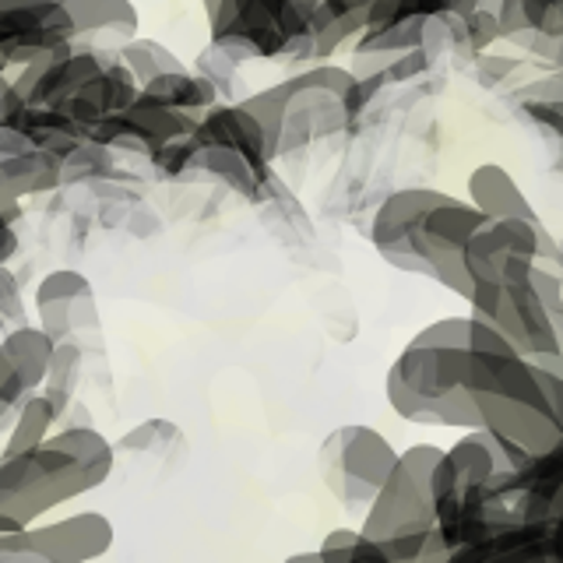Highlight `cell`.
<instances>
[{
	"label": "cell",
	"mask_w": 563,
	"mask_h": 563,
	"mask_svg": "<svg viewBox=\"0 0 563 563\" xmlns=\"http://www.w3.org/2000/svg\"><path fill=\"white\" fill-rule=\"evenodd\" d=\"M155 169L163 176H180L184 169H198V148H194V141L184 137V141H169V145L155 148L152 155Z\"/></svg>",
	"instance_id": "cell-27"
},
{
	"label": "cell",
	"mask_w": 563,
	"mask_h": 563,
	"mask_svg": "<svg viewBox=\"0 0 563 563\" xmlns=\"http://www.w3.org/2000/svg\"><path fill=\"white\" fill-rule=\"evenodd\" d=\"M518 67H521V60H504L497 53H483L479 64H475V75H479L486 85H500L510 70H518Z\"/></svg>",
	"instance_id": "cell-36"
},
{
	"label": "cell",
	"mask_w": 563,
	"mask_h": 563,
	"mask_svg": "<svg viewBox=\"0 0 563 563\" xmlns=\"http://www.w3.org/2000/svg\"><path fill=\"white\" fill-rule=\"evenodd\" d=\"M29 550L46 563H88L113 550V521L99 510L29 528Z\"/></svg>",
	"instance_id": "cell-7"
},
{
	"label": "cell",
	"mask_w": 563,
	"mask_h": 563,
	"mask_svg": "<svg viewBox=\"0 0 563 563\" xmlns=\"http://www.w3.org/2000/svg\"><path fill=\"white\" fill-rule=\"evenodd\" d=\"M173 437H176L173 422H166V419H148V422H141V427H134L131 433H123L120 448L123 451H155V448H166Z\"/></svg>",
	"instance_id": "cell-28"
},
{
	"label": "cell",
	"mask_w": 563,
	"mask_h": 563,
	"mask_svg": "<svg viewBox=\"0 0 563 563\" xmlns=\"http://www.w3.org/2000/svg\"><path fill=\"white\" fill-rule=\"evenodd\" d=\"M96 328H99L96 296L88 292V296L70 299V331H75V342H78V334H85V331H96Z\"/></svg>",
	"instance_id": "cell-33"
},
{
	"label": "cell",
	"mask_w": 563,
	"mask_h": 563,
	"mask_svg": "<svg viewBox=\"0 0 563 563\" xmlns=\"http://www.w3.org/2000/svg\"><path fill=\"white\" fill-rule=\"evenodd\" d=\"M117 60L128 67V75L134 78L137 88H145L148 81L163 78V75H176V70H187L184 60L176 53L155 40H131L117 49Z\"/></svg>",
	"instance_id": "cell-16"
},
{
	"label": "cell",
	"mask_w": 563,
	"mask_h": 563,
	"mask_svg": "<svg viewBox=\"0 0 563 563\" xmlns=\"http://www.w3.org/2000/svg\"><path fill=\"white\" fill-rule=\"evenodd\" d=\"M53 422H57V416H53L46 398L40 391L29 395L14 409V427H11V437H8V444H4V457H18V454H29L35 448H43L46 440H49Z\"/></svg>",
	"instance_id": "cell-15"
},
{
	"label": "cell",
	"mask_w": 563,
	"mask_h": 563,
	"mask_svg": "<svg viewBox=\"0 0 563 563\" xmlns=\"http://www.w3.org/2000/svg\"><path fill=\"white\" fill-rule=\"evenodd\" d=\"M113 472V444L96 427L49 433L43 448L0 457V515L32 528L49 507L99 489Z\"/></svg>",
	"instance_id": "cell-1"
},
{
	"label": "cell",
	"mask_w": 563,
	"mask_h": 563,
	"mask_svg": "<svg viewBox=\"0 0 563 563\" xmlns=\"http://www.w3.org/2000/svg\"><path fill=\"white\" fill-rule=\"evenodd\" d=\"M18 254V233L11 225H0V268H8V261Z\"/></svg>",
	"instance_id": "cell-39"
},
{
	"label": "cell",
	"mask_w": 563,
	"mask_h": 563,
	"mask_svg": "<svg viewBox=\"0 0 563 563\" xmlns=\"http://www.w3.org/2000/svg\"><path fill=\"white\" fill-rule=\"evenodd\" d=\"M141 99H148L155 106H166L176 113H208L219 102V92L205 78H198L194 70H176V75H163L141 88Z\"/></svg>",
	"instance_id": "cell-12"
},
{
	"label": "cell",
	"mask_w": 563,
	"mask_h": 563,
	"mask_svg": "<svg viewBox=\"0 0 563 563\" xmlns=\"http://www.w3.org/2000/svg\"><path fill=\"white\" fill-rule=\"evenodd\" d=\"M137 92H141V88L128 75V67H123L120 60H110L102 75L96 81H88L78 96L92 102L99 110V117H120L123 110H131V102L137 99Z\"/></svg>",
	"instance_id": "cell-18"
},
{
	"label": "cell",
	"mask_w": 563,
	"mask_h": 563,
	"mask_svg": "<svg viewBox=\"0 0 563 563\" xmlns=\"http://www.w3.org/2000/svg\"><path fill=\"white\" fill-rule=\"evenodd\" d=\"M398 451L387 444L384 433L363 422H349L328 433L321 448V468L328 489L349 507H360L374 500V493L395 468Z\"/></svg>",
	"instance_id": "cell-4"
},
{
	"label": "cell",
	"mask_w": 563,
	"mask_h": 563,
	"mask_svg": "<svg viewBox=\"0 0 563 563\" xmlns=\"http://www.w3.org/2000/svg\"><path fill=\"white\" fill-rule=\"evenodd\" d=\"M444 201H451V194L437 190V187H401L395 194H387L380 208L374 211V219H369V243H374V251L398 272L430 278L427 264H422L412 251L409 233L427 211H433Z\"/></svg>",
	"instance_id": "cell-5"
},
{
	"label": "cell",
	"mask_w": 563,
	"mask_h": 563,
	"mask_svg": "<svg viewBox=\"0 0 563 563\" xmlns=\"http://www.w3.org/2000/svg\"><path fill=\"white\" fill-rule=\"evenodd\" d=\"M444 457L457 475V489H479L497 475V465H493V444L483 430L465 433L457 444H451L444 451Z\"/></svg>",
	"instance_id": "cell-14"
},
{
	"label": "cell",
	"mask_w": 563,
	"mask_h": 563,
	"mask_svg": "<svg viewBox=\"0 0 563 563\" xmlns=\"http://www.w3.org/2000/svg\"><path fill=\"white\" fill-rule=\"evenodd\" d=\"M444 448L412 444L398 454L395 468L366 504L360 536L366 542H384L391 536L430 532L433 528V497H430V472Z\"/></svg>",
	"instance_id": "cell-2"
},
{
	"label": "cell",
	"mask_w": 563,
	"mask_h": 563,
	"mask_svg": "<svg viewBox=\"0 0 563 563\" xmlns=\"http://www.w3.org/2000/svg\"><path fill=\"white\" fill-rule=\"evenodd\" d=\"M468 205L486 222H504V219L539 222L536 208L528 205L525 190L515 184V176L497 163H483L468 173Z\"/></svg>",
	"instance_id": "cell-9"
},
{
	"label": "cell",
	"mask_w": 563,
	"mask_h": 563,
	"mask_svg": "<svg viewBox=\"0 0 563 563\" xmlns=\"http://www.w3.org/2000/svg\"><path fill=\"white\" fill-rule=\"evenodd\" d=\"M194 75L198 78H205L216 92L222 96V92H229V88L236 85V64L225 57L222 49H216V46H205V53L198 57V67H194Z\"/></svg>",
	"instance_id": "cell-26"
},
{
	"label": "cell",
	"mask_w": 563,
	"mask_h": 563,
	"mask_svg": "<svg viewBox=\"0 0 563 563\" xmlns=\"http://www.w3.org/2000/svg\"><path fill=\"white\" fill-rule=\"evenodd\" d=\"M349 563H387V560H384V553L377 550L374 542H366V539L360 536V545H356V550H352Z\"/></svg>",
	"instance_id": "cell-38"
},
{
	"label": "cell",
	"mask_w": 563,
	"mask_h": 563,
	"mask_svg": "<svg viewBox=\"0 0 563 563\" xmlns=\"http://www.w3.org/2000/svg\"><path fill=\"white\" fill-rule=\"evenodd\" d=\"M22 532H25V525H18L14 518L0 515V536H22Z\"/></svg>",
	"instance_id": "cell-41"
},
{
	"label": "cell",
	"mask_w": 563,
	"mask_h": 563,
	"mask_svg": "<svg viewBox=\"0 0 563 563\" xmlns=\"http://www.w3.org/2000/svg\"><path fill=\"white\" fill-rule=\"evenodd\" d=\"M356 545H360L356 528H331V532L324 536V542L317 545V556H321V563H349Z\"/></svg>",
	"instance_id": "cell-29"
},
{
	"label": "cell",
	"mask_w": 563,
	"mask_h": 563,
	"mask_svg": "<svg viewBox=\"0 0 563 563\" xmlns=\"http://www.w3.org/2000/svg\"><path fill=\"white\" fill-rule=\"evenodd\" d=\"M521 22L542 40L563 43V4L560 0H521Z\"/></svg>",
	"instance_id": "cell-24"
},
{
	"label": "cell",
	"mask_w": 563,
	"mask_h": 563,
	"mask_svg": "<svg viewBox=\"0 0 563 563\" xmlns=\"http://www.w3.org/2000/svg\"><path fill=\"white\" fill-rule=\"evenodd\" d=\"M0 356L14 366V374H18V380H22L25 391L35 395L46 380L53 342L35 324H18L4 334V339H0Z\"/></svg>",
	"instance_id": "cell-11"
},
{
	"label": "cell",
	"mask_w": 563,
	"mask_h": 563,
	"mask_svg": "<svg viewBox=\"0 0 563 563\" xmlns=\"http://www.w3.org/2000/svg\"><path fill=\"white\" fill-rule=\"evenodd\" d=\"M198 169H208L216 180H225L233 190L246 194V198H261V187L268 180V173H257L246 158L222 148H198Z\"/></svg>",
	"instance_id": "cell-19"
},
{
	"label": "cell",
	"mask_w": 563,
	"mask_h": 563,
	"mask_svg": "<svg viewBox=\"0 0 563 563\" xmlns=\"http://www.w3.org/2000/svg\"><path fill=\"white\" fill-rule=\"evenodd\" d=\"M391 374L430 412L433 427L479 430V416H475L472 395L465 387L468 349H433L409 342L391 363Z\"/></svg>",
	"instance_id": "cell-3"
},
{
	"label": "cell",
	"mask_w": 563,
	"mask_h": 563,
	"mask_svg": "<svg viewBox=\"0 0 563 563\" xmlns=\"http://www.w3.org/2000/svg\"><path fill=\"white\" fill-rule=\"evenodd\" d=\"M563 106H560V99H528L525 102V113L532 117L536 123H542L545 131H553V134H560L563 131Z\"/></svg>",
	"instance_id": "cell-34"
},
{
	"label": "cell",
	"mask_w": 563,
	"mask_h": 563,
	"mask_svg": "<svg viewBox=\"0 0 563 563\" xmlns=\"http://www.w3.org/2000/svg\"><path fill=\"white\" fill-rule=\"evenodd\" d=\"M0 180H4V187L18 201L29 198V194H49L60 187V158L29 148L25 155L0 163Z\"/></svg>",
	"instance_id": "cell-13"
},
{
	"label": "cell",
	"mask_w": 563,
	"mask_h": 563,
	"mask_svg": "<svg viewBox=\"0 0 563 563\" xmlns=\"http://www.w3.org/2000/svg\"><path fill=\"white\" fill-rule=\"evenodd\" d=\"M352 78L349 67H339V64H313L307 70H299V75H292L289 81H282V88H286V96H307V92H317V96H331L339 99L352 88Z\"/></svg>",
	"instance_id": "cell-20"
},
{
	"label": "cell",
	"mask_w": 563,
	"mask_h": 563,
	"mask_svg": "<svg viewBox=\"0 0 563 563\" xmlns=\"http://www.w3.org/2000/svg\"><path fill=\"white\" fill-rule=\"evenodd\" d=\"M282 563H321V556H317V550H303V553H292V556H286Z\"/></svg>",
	"instance_id": "cell-42"
},
{
	"label": "cell",
	"mask_w": 563,
	"mask_h": 563,
	"mask_svg": "<svg viewBox=\"0 0 563 563\" xmlns=\"http://www.w3.org/2000/svg\"><path fill=\"white\" fill-rule=\"evenodd\" d=\"M236 106L261 128L264 145H268V155L275 158L278 148H282V134H286V120H289V96H286V88H282V85L261 88V92L246 96Z\"/></svg>",
	"instance_id": "cell-17"
},
{
	"label": "cell",
	"mask_w": 563,
	"mask_h": 563,
	"mask_svg": "<svg viewBox=\"0 0 563 563\" xmlns=\"http://www.w3.org/2000/svg\"><path fill=\"white\" fill-rule=\"evenodd\" d=\"M475 416H479V430L507 440V444L521 448L528 457L553 454L563 444V422L553 419L539 405L515 401V398H497V395H475Z\"/></svg>",
	"instance_id": "cell-6"
},
{
	"label": "cell",
	"mask_w": 563,
	"mask_h": 563,
	"mask_svg": "<svg viewBox=\"0 0 563 563\" xmlns=\"http://www.w3.org/2000/svg\"><path fill=\"white\" fill-rule=\"evenodd\" d=\"M117 155L102 145H92V141H81V145L60 158V184H88L99 180V176L113 173Z\"/></svg>",
	"instance_id": "cell-21"
},
{
	"label": "cell",
	"mask_w": 563,
	"mask_h": 563,
	"mask_svg": "<svg viewBox=\"0 0 563 563\" xmlns=\"http://www.w3.org/2000/svg\"><path fill=\"white\" fill-rule=\"evenodd\" d=\"M22 201L14 198V194L4 187V180H0V225H11L14 229V222H22Z\"/></svg>",
	"instance_id": "cell-37"
},
{
	"label": "cell",
	"mask_w": 563,
	"mask_h": 563,
	"mask_svg": "<svg viewBox=\"0 0 563 563\" xmlns=\"http://www.w3.org/2000/svg\"><path fill=\"white\" fill-rule=\"evenodd\" d=\"M427 67H430V53H427V49H409V53H398V57H395L391 64H387V70H384V81H387V85H405V81L419 78Z\"/></svg>",
	"instance_id": "cell-30"
},
{
	"label": "cell",
	"mask_w": 563,
	"mask_h": 563,
	"mask_svg": "<svg viewBox=\"0 0 563 563\" xmlns=\"http://www.w3.org/2000/svg\"><path fill=\"white\" fill-rule=\"evenodd\" d=\"M0 563H46V560L32 550H8V553H0Z\"/></svg>",
	"instance_id": "cell-40"
},
{
	"label": "cell",
	"mask_w": 563,
	"mask_h": 563,
	"mask_svg": "<svg viewBox=\"0 0 563 563\" xmlns=\"http://www.w3.org/2000/svg\"><path fill=\"white\" fill-rule=\"evenodd\" d=\"M25 317V299H22V286L18 278L0 268V321H22Z\"/></svg>",
	"instance_id": "cell-32"
},
{
	"label": "cell",
	"mask_w": 563,
	"mask_h": 563,
	"mask_svg": "<svg viewBox=\"0 0 563 563\" xmlns=\"http://www.w3.org/2000/svg\"><path fill=\"white\" fill-rule=\"evenodd\" d=\"M92 292V282L88 275L75 272V268H57L43 275V282L35 286V307H49V303H70V299L88 296Z\"/></svg>",
	"instance_id": "cell-23"
},
{
	"label": "cell",
	"mask_w": 563,
	"mask_h": 563,
	"mask_svg": "<svg viewBox=\"0 0 563 563\" xmlns=\"http://www.w3.org/2000/svg\"><path fill=\"white\" fill-rule=\"evenodd\" d=\"M25 398H29V391L22 387V380H18L14 366L0 356V405H4V409H18Z\"/></svg>",
	"instance_id": "cell-35"
},
{
	"label": "cell",
	"mask_w": 563,
	"mask_h": 563,
	"mask_svg": "<svg viewBox=\"0 0 563 563\" xmlns=\"http://www.w3.org/2000/svg\"><path fill=\"white\" fill-rule=\"evenodd\" d=\"M75 35L96 43H131L137 40V11L128 0H67L64 4Z\"/></svg>",
	"instance_id": "cell-10"
},
{
	"label": "cell",
	"mask_w": 563,
	"mask_h": 563,
	"mask_svg": "<svg viewBox=\"0 0 563 563\" xmlns=\"http://www.w3.org/2000/svg\"><path fill=\"white\" fill-rule=\"evenodd\" d=\"M194 148H222L246 158L257 173H268L272 155L264 145V134L257 123L246 117L236 102H216L211 110L198 120V128L190 134Z\"/></svg>",
	"instance_id": "cell-8"
},
{
	"label": "cell",
	"mask_w": 563,
	"mask_h": 563,
	"mask_svg": "<svg viewBox=\"0 0 563 563\" xmlns=\"http://www.w3.org/2000/svg\"><path fill=\"white\" fill-rule=\"evenodd\" d=\"M528 289L536 292V299L542 303V310L553 317L556 324H563V278L560 272L553 268H532V275H528Z\"/></svg>",
	"instance_id": "cell-25"
},
{
	"label": "cell",
	"mask_w": 563,
	"mask_h": 563,
	"mask_svg": "<svg viewBox=\"0 0 563 563\" xmlns=\"http://www.w3.org/2000/svg\"><path fill=\"white\" fill-rule=\"evenodd\" d=\"M384 85H387L384 75H377V78H356V81H352L349 92L342 96V102H339V106H342V113H345V117H360V113L366 110V106L380 96V88H384Z\"/></svg>",
	"instance_id": "cell-31"
},
{
	"label": "cell",
	"mask_w": 563,
	"mask_h": 563,
	"mask_svg": "<svg viewBox=\"0 0 563 563\" xmlns=\"http://www.w3.org/2000/svg\"><path fill=\"white\" fill-rule=\"evenodd\" d=\"M366 25V4H345V11L313 40V64H328V57L349 40H356Z\"/></svg>",
	"instance_id": "cell-22"
}]
</instances>
